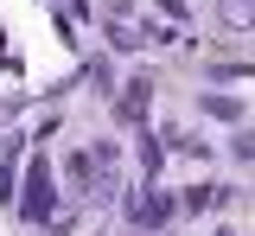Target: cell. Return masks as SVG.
<instances>
[{
  "label": "cell",
  "instance_id": "5",
  "mask_svg": "<svg viewBox=\"0 0 255 236\" xmlns=\"http://www.w3.org/2000/svg\"><path fill=\"white\" fill-rule=\"evenodd\" d=\"M217 236H236V230H217Z\"/></svg>",
  "mask_w": 255,
  "mask_h": 236
},
{
  "label": "cell",
  "instance_id": "2",
  "mask_svg": "<svg viewBox=\"0 0 255 236\" xmlns=\"http://www.w3.org/2000/svg\"><path fill=\"white\" fill-rule=\"evenodd\" d=\"M159 224H172V198L166 192H153V198L134 211V230H159Z\"/></svg>",
  "mask_w": 255,
  "mask_h": 236
},
{
  "label": "cell",
  "instance_id": "4",
  "mask_svg": "<svg viewBox=\"0 0 255 236\" xmlns=\"http://www.w3.org/2000/svg\"><path fill=\"white\" fill-rule=\"evenodd\" d=\"M236 160H255V134H236Z\"/></svg>",
  "mask_w": 255,
  "mask_h": 236
},
{
  "label": "cell",
  "instance_id": "1",
  "mask_svg": "<svg viewBox=\"0 0 255 236\" xmlns=\"http://www.w3.org/2000/svg\"><path fill=\"white\" fill-rule=\"evenodd\" d=\"M51 204H58V185H51V166L38 160L32 179H26V217L32 224H51Z\"/></svg>",
  "mask_w": 255,
  "mask_h": 236
},
{
  "label": "cell",
  "instance_id": "3",
  "mask_svg": "<svg viewBox=\"0 0 255 236\" xmlns=\"http://www.w3.org/2000/svg\"><path fill=\"white\" fill-rule=\"evenodd\" d=\"M204 115H217V121H243V102H236V96H204Z\"/></svg>",
  "mask_w": 255,
  "mask_h": 236
}]
</instances>
